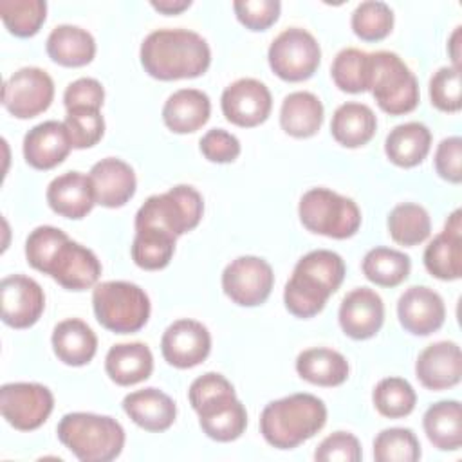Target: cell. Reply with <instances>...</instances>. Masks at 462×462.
I'll return each instance as SVG.
<instances>
[{
    "instance_id": "1",
    "label": "cell",
    "mask_w": 462,
    "mask_h": 462,
    "mask_svg": "<svg viewBox=\"0 0 462 462\" xmlns=\"http://www.w3.org/2000/svg\"><path fill=\"white\" fill-rule=\"evenodd\" d=\"M25 256L31 267L52 276L69 291L90 289L101 276L97 256L52 226H38L29 233Z\"/></svg>"
},
{
    "instance_id": "2",
    "label": "cell",
    "mask_w": 462,
    "mask_h": 462,
    "mask_svg": "<svg viewBox=\"0 0 462 462\" xmlns=\"http://www.w3.org/2000/svg\"><path fill=\"white\" fill-rule=\"evenodd\" d=\"M209 63L208 42L188 29H157L141 43V65L155 79L197 78L208 70Z\"/></svg>"
},
{
    "instance_id": "3",
    "label": "cell",
    "mask_w": 462,
    "mask_h": 462,
    "mask_svg": "<svg viewBox=\"0 0 462 462\" xmlns=\"http://www.w3.org/2000/svg\"><path fill=\"white\" fill-rule=\"evenodd\" d=\"M346 267L343 258L328 249H316L301 256L285 283L283 301L296 318H312L323 310L328 296L343 283Z\"/></svg>"
},
{
    "instance_id": "4",
    "label": "cell",
    "mask_w": 462,
    "mask_h": 462,
    "mask_svg": "<svg viewBox=\"0 0 462 462\" xmlns=\"http://www.w3.org/2000/svg\"><path fill=\"white\" fill-rule=\"evenodd\" d=\"M202 431L218 442L236 440L247 426V411L236 399L233 384L217 372L197 377L188 392Z\"/></svg>"
},
{
    "instance_id": "5",
    "label": "cell",
    "mask_w": 462,
    "mask_h": 462,
    "mask_svg": "<svg viewBox=\"0 0 462 462\" xmlns=\"http://www.w3.org/2000/svg\"><path fill=\"white\" fill-rule=\"evenodd\" d=\"M327 422V406L312 393H292L269 402L260 415L262 437L278 449H292Z\"/></svg>"
},
{
    "instance_id": "6",
    "label": "cell",
    "mask_w": 462,
    "mask_h": 462,
    "mask_svg": "<svg viewBox=\"0 0 462 462\" xmlns=\"http://www.w3.org/2000/svg\"><path fill=\"white\" fill-rule=\"evenodd\" d=\"M56 433L60 442L81 462L114 460L125 446L123 426L108 415L67 413L61 417Z\"/></svg>"
},
{
    "instance_id": "7",
    "label": "cell",
    "mask_w": 462,
    "mask_h": 462,
    "mask_svg": "<svg viewBox=\"0 0 462 462\" xmlns=\"http://www.w3.org/2000/svg\"><path fill=\"white\" fill-rule=\"evenodd\" d=\"M368 90L390 116L408 114L419 105L417 78L392 51L368 52Z\"/></svg>"
},
{
    "instance_id": "8",
    "label": "cell",
    "mask_w": 462,
    "mask_h": 462,
    "mask_svg": "<svg viewBox=\"0 0 462 462\" xmlns=\"http://www.w3.org/2000/svg\"><path fill=\"white\" fill-rule=\"evenodd\" d=\"M204 213L202 195L186 184L152 195L135 213V229H157L175 238L199 226Z\"/></svg>"
},
{
    "instance_id": "9",
    "label": "cell",
    "mask_w": 462,
    "mask_h": 462,
    "mask_svg": "<svg viewBox=\"0 0 462 462\" xmlns=\"http://www.w3.org/2000/svg\"><path fill=\"white\" fill-rule=\"evenodd\" d=\"M96 319L112 332L132 334L150 318V298L135 283L114 280L97 283L92 291Z\"/></svg>"
},
{
    "instance_id": "10",
    "label": "cell",
    "mask_w": 462,
    "mask_h": 462,
    "mask_svg": "<svg viewBox=\"0 0 462 462\" xmlns=\"http://www.w3.org/2000/svg\"><path fill=\"white\" fill-rule=\"evenodd\" d=\"M301 224L318 235L330 238H348L361 226V211L357 204L327 188H312L303 193L298 206Z\"/></svg>"
},
{
    "instance_id": "11",
    "label": "cell",
    "mask_w": 462,
    "mask_h": 462,
    "mask_svg": "<svg viewBox=\"0 0 462 462\" xmlns=\"http://www.w3.org/2000/svg\"><path fill=\"white\" fill-rule=\"evenodd\" d=\"M267 58L278 78L285 81H303L319 67L321 49L309 31L291 27L273 40Z\"/></svg>"
},
{
    "instance_id": "12",
    "label": "cell",
    "mask_w": 462,
    "mask_h": 462,
    "mask_svg": "<svg viewBox=\"0 0 462 462\" xmlns=\"http://www.w3.org/2000/svg\"><path fill=\"white\" fill-rule=\"evenodd\" d=\"M54 408L52 392L40 383H7L0 388L2 417L20 431L40 428Z\"/></svg>"
},
{
    "instance_id": "13",
    "label": "cell",
    "mask_w": 462,
    "mask_h": 462,
    "mask_svg": "<svg viewBox=\"0 0 462 462\" xmlns=\"http://www.w3.org/2000/svg\"><path fill=\"white\" fill-rule=\"evenodd\" d=\"M54 97L52 78L38 67L13 72L2 88V105L18 119H31L45 112Z\"/></svg>"
},
{
    "instance_id": "14",
    "label": "cell",
    "mask_w": 462,
    "mask_h": 462,
    "mask_svg": "<svg viewBox=\"0 0 462 462\" xmlns=\"http://www.w3.org/2000/svg\"><path fill=\"white\" fill-rule=\"evenodd\" d=\"M274 283L273 267L258 256H238L222 273L226 296L242 307L262 305Z\"/></svg>"
},
{
    "instance_id": "15",
    "label": "cell",
    "mask_w": 462,
    "mask_h": 462,
    "mask_svg": "<svg viewBox=\"0 0 462 462\" xmlns=\"http://www.w3.org/2000/svg\"><path fill=\"white\" fill-rule=\"evenodd\" d=\"M220 106L229 123L251 128L269 117L273 97L262 81L254 78H240L224 88Z\"/></svg>"
},
{
    "instance_id": "16",
    "label": "cell",
    "mask_w": 462,
    "mask_h": 462,
    "mask_svg": "<svg viewBox=\"0 0 462 462\" xmlns=\"http://www.w3.org/2000/svg\"><path fill=\"white\" fill-rule=\"evenodd\" d=\"M2 321L13 328L32 327L43 309L45 294L40 283L23 274H11L0 282Z\"/></svg>"
},
{
    "instance_id": "17",
    "label": "cell",
    "mask_w": 462,
    "mask_h": 462,
    "mask_svg": "<svg viewBox=\"0 0 462 462\" xmlns=\"http://www.w3.org/2000/svg\"><path fill=\"white\" fill-rule=\"evenodd\" d=\"M211 350L208 328L195 319H177L162 334L161 352L168 365L175 368H191L200 365Z\"/></svg>"
},
{
    "instance_id": "18",
    "label": "cell",
    "mask_w": 462,
    "mask_h": 462,
    "mask_svg": "<svg viewBox=\"0 0 462 462\" xmlns=\"http://www.w3.org/2000/svg\"><path fill=\"white\" fill-rule=\"evenodd\" d=\"M397 316L408 332L428 336L442 327L446 307L439 292L426 285H413L401 294L397 301Z\"/></svg>"
},
{
    "instance_id": "19",
    "label": "cell",
    "mask_w": 462,
    "mask_h": 462,
    "mask_svg": "<svg viewBox=\"0 0 462 462\" xmlns=\"http://www.w3.org/2000/svg\"><path fill=\"white\" fill-rule=\"evenodd\" d=\"M384 321V303L381 296L368 289L350 291L339 305V325L352 339H368L375 336Z\"/></svg>"
},
{
    "instance_id": "20",
    "label": "cell",
    "mask_w": 462,
    "mask_h": 462,
    "mask_svg": "<svg viewBox=\"0 0 462 462\" xmlns=\"http://www.w3.org/2000/svg\"><path fill=\"white\" fill-rule=\"evenodd\" d=\"M455 209L444 229L426 245L424 265L430 274L439 280H458L462 276V218Z\"/></svg>"
},
{
    "instance_id": "21",
    "label": "cell",
    "mask_w": 462,
    "mask_h": 462,
    "mask_svg": "<svg viewBox=\"0 0 462 462\" xmlns=\"http://www.w3.org/2000/svg\"><path fill=\"white\" fill-rule=\"evenodd\" d=\"M417 379L428 390H446L460 383L462 354L453 341H437L426 346L415 361Z\"/></svg>"
},
{
    "instance_id": "22",
    "label": "cell",
    "mask_w": 462,
    "mask_h": 462,
    "mask_svg": "<svg viewBox=\"0 0 462 462\" xmlns=\"http://www.w3.org/2000/svg\"><path fill=\"white\" fill-rule=\"evenodd\" d=\"M88 177L92 182L96 204L105 208H121L135 193V173L130 164L117 157L97 161L90 168Z\"/></svg>"
},
{
    "instance_id": "23",
    "label": "cell",
    "mask_w": 462,
    "mask_h": 462,
    "mask_svg": "<svg viewBox=\"0 0 462 462\" xmlns=\"http://www.w3.org/2000/svg\"><path fill=\"white\" fill-rule=\"evenodd\" d=\"M72 148L65 123L43 121L23 137V157L36 170H51L63 162Z\"/></svg>"
},
{
    "instance_id": "24",
    "label": "cell",
    "mask_w": 462,
    "mask_h": 462,
    "mask_svg": "<svg viewBox=\"0 0 462 462\" xmlns=\"http://www.w3.org/2000/svg\"><path fill=\"white\" fill-rule=\"evenodd\" d=\"M47 202L54 213L65 218L87 217L96 204L90 177L79 171L58 175L47 188Z\"/></svg>"
},
{
    "instance_id": "25",
    "label": "cell",
    "mask_w": 462,
    "mask_h": 462,
    "mask_svg": "<svg viewBox=\"0 0 462 462\" xmlns=\"http://www.w3.org/2000/svg\"><path fill=\"white\" fill-rule=\"evenodd\" d=\"M123 410L139 428L146 431L168 430L177 415L173 399L157 388H143L125 395Z\"/></svg>"
},
{
    "instance_id": "26",
    "label": "cell",
    "mask_w": 462,
    "mask_h": 462,
    "mask_svg": "<svg viewBox=\"0 0 462 462\" xmlns=\"http://www.w3.org/2000/svg\"><path fill=\"white\" fill-rule=\"evenodd\" d=\"M211 114V101L206 92L197 88H180L173 92L164 106V125L175 134H191L202 128Z\"/></svg>"
},
{
    "instance_id": "27",
    "label": "cell",
    "mask_w": 462,
    "mask_h": 462,
    "mask_svg": "<svg viewBox=\"0 0 462 462\" xmlns=\"http://www.w3.org/2000/svg\"><path fill=\"white\" fill-rule=\"evenodd\" d=\"M52 350L61 363L69 366H83L96 356L97 337L85 321L69 318L54 327Z\"/></svg>"
},
{
    "instance_id": "28",
    "label": "cell",
    "mask_w": 462,
    "mask_h": 462,
    "mask_svg": "<svg viewBox=\"0 0 462 462\" xmlns=\"http://www.w3.org/2000/svg\"><path fill=\"white\" fill-rule=\"evenodd\" d=\"M105 370L119 386L137 384L152 375L153 356L144 343H119L106 352Z\"/></svg>"
},
{
    "instance_id": "29",
    "label": "cell",
    "mask_w": 462,
    "mask_h": 462,
    "mask_svg": "<svg viewBox=\"0 0 462 462\" xmlns=\"http://www.w3.org/2000/svg\"><path fill=\"white\" fill-rule=\"evenodd\" d=\"M431 146V132L419 121L397 125L390 130L384 141V152L388 159L402 168L420 164Z\"/></svg>"
},
{
    "instance_id": "30",
    "label": "cell",
    "mask_w": 462,
    "mask_h": 462,
    "mask_svg": "<svg viewBox=\"0 0 462 462\" xmlns=\"http://www.w3.org/2000/svg\"><path fill=\"white\" fill-rule=\"evenodd\" d=\"M47 54L63 67H83L94 60L96 42L87 29L78 25H58L47 38Z\"/></svg>"
},
{
    "instance_id": "31",
    "label": "cell",
    "mask_w": 462,
    "mask_h": 462,
    "mask_svg": "<svg viewBox=\"0 0 462 462\" xmlns=\"http://www.w3.org/2000/svg\"><path fill=\"white\" fill-rule=\"evenodd\" d=\"M375 128L377 119L372 108L356 101L337 106L330 121L332 137L346 148H359L366 144L374 137Z\"/></svg>"
},
{
    "instance_id": "32",
    "label": "cell",
    "mask_w": 462,
    "mask_h": 462,
    "mask_svg": "<svg viewBox=\"0 0 462 462\" xmlns=\"http://www.w3.org/2000/svg\"><path fill=\"white\" fill-rule=\"evenodd\" d=\"M323 123V105L312 92L298 90L285 96L280 108V125L285 134L303 139L314 135Z\"/></svg>"
},
{
    "instance_id": "33",
    "label": "cell",
    "mask_w": 462,
    "mask_h": 462,
    "mask_svg": "<svg viewBox=\"0 0 462 462\" xmlns=\"http://www.w3.org/2000/svg\"><path fill=\"white\" fill-rule=\"evenodd\" d=\"M348 361L332 348H307L296 357V372L301 379L318 386H337L348 377Z\"/></svg>"
},
{
    "instance_id": "34",
    "label": "cell",
    "mask_w": 462,
    "mask_h": 462,
    "mask_svg": "<svg viewBox=\"0 0 462 462\" xmlns=\"http://www.w3.org/2000/svg\"><path fill=\"white\" fill-rule=\"evenodd\" d=\"M430 442L442 451H455L462 446V408L458 401H439L422 417Z\"/></svg>"
},
{
    "instance_id": "35",
    "label": "cell",
    "mask_w": 462,
    "mask_h": 462,
    "mask_svg": "<svg viewBox=\"0 0 462 462\" xmlns=\"http://www.w3.org/2000/svg\"><path fill=\"white\" fill-rule=\"evenodd\" d=\"M411 269L410 256L390 247H374L363 258L365 276L381 287H395L402 283Z\"/></svg>"
},
{
    "instance_id": "36",
    "label": "cell",
    "mask_w": 462,
    "mask_h": 462,
    "mask_svg": "<svg viewBox=\"0 0 462 462\" xmlns=\"http://www.w3.org/2000/svg\"><path fill=\"white\" fill-rule=\"evenodd\" d=\"M431 231L428 211L413 202L395 206L388 215V233L401 245L422 244Z\"/></svg>"
},
{
    "instance_id": "37",
    "label": "cell",
    "mask_w": 462,
    "mask_h": 462,
    "mask_svg": "<svg viewBox=\"0 0 462 462\" xmlns=\"http://www.w3.org/2000/svg\"><path fill=\"white\" fill-rule=\"evenodd\" d=\"M175 236L157 229H135L132 242V260L146 271L164 269L175 251Z\"/></svg>"
},
{
    "instance_id": "38",
    "label": "cell",
    "mask_w": 462,
    "mask_h": 462,
    "mask_svg": "<svg viewBox=\"0 0 462 462\" xmlns=\"http://www.w3.org/2000/svg\"><path fill=\"white\" fill-rule=\"evenodd\" d=\"M375 410L388 419H401L413 411L417 395L413 386L402 377L381 379L372 393Z\"/></svg>"
},
{
    "instance_id": "39",
    "label": "cell",
    "mask_w": 462,
    "mask_h": 462,
    "mask_svg": "<svg viewBox=\"0 0 462 462\" xmlns=\"http://www.w3.org/2000/svg\"><path fill=\"white\" fill-rule=\"evenodd\" d=\"M330 74L343 92L359 94L368 90V52L356 47L339 51L332 61Z\"/></svg>"
},
{
    "instance_id": "40",
    "label": "cell",
    "mask_w": 462,
    "mask_h": 462,
    "mask_svg": "<svg viewBox=\"0 0 462 462\" xmlns=\"http://www.w3.org/2000/svg\"><path fill=\"white\" fill-rule=\"evenodd\" d=\"M0 16L11 34L20 38L34 36L47 16L43 0H2Z\"/></svg>"
},
{
    "instance_id": "41",
    "label": "cell",
    "mask_w": 462,
    "mask_h": 462,
    "mask_svg": "<svg viewBox=\"0 0 462 462\" xmlns=\"http://www.w3.org/2000/svg\"><path fill=\"white\" fill-rule=\"evenodd\" d=\"M377 462H415L420 458V444L408 428L383 430L374 440Z\"/></svg>"
},
{
    "instance_id": "42",
    "label": "cell",
    "mask_w": 462,
    "mask_h": 462,
    "mask_svg": "<svg viewBox=\"0 0 462 462\" xmlns=\"http://www.w3.org/2000/svg\"><path fill=\"white\" fill-rule=\"evenodd\" d=\"M393 13L388 4L379 0L361 2L352 13V29L365 42H377L390 34Z\"/></svg>"
},
{
    "instance_id": "43",
    "label": "cell",
    "mask_w": 462,
    "mask_h": 462,
    "mask_svg": "<svg viewBox=\"0 0 462 462\" xmlns=\"http://www.w3.org/2000/svg\"><path fill=\"white\" fill-rule=\"evenodd\" d=\"M65 126L72 143V148L83 150L97 144L105 134V121L96 108H72L67 110Z\"/></svg>"
},
{
    "instance_id": "44",
    "label": "cell",
    "mask_w": 462,
    "mask_h": 462,
    "mask_svg": "<svg viewBox=\"0 0 462 462\" xmlns=\"http://www.w3.org/2000/svg\"><path fill=\"white\" fill-rule=\"evenodd\" d=\"M430 99L442 112H458L462 108L460 69L440 67L430 79Z\"/></svg>"
},
{
    "instance_id": "45",
    "label": "cell",
    "mask_w": 462,
    "mask_h": 462,
    "mask_svg": "<svg viewBox=\"0 0 462 462\" xmlns=\"http://www.w3.org/2000/svg\"><path fill=\"white\" fill-rule=\"evenodd\" d=\"M233 9L238 22L247 29L265 31L278 20L282 4L278 0H236Z\"/></svg>"
},
{
    "instance_id": "46",
    "label": "cell",
    "mask_w": 462,
    "mask_h": 462,
    "mask_svg": "<svg viewBox=\"0 0 462 462\" xmlns=\"http://www.w3.org/2000/svg\"><path fill=\"white\" fill-rule=\"evenodd\" d=\"M363 451L359 440L346 431H336L321 440L314 451V458L319 462L341 460V462H357L361 460Z\"/></svg>"
},
{
    "instance_id": "47",
    "label": "cell",
    "mask_w": 462,
    "mask_h": 462,
    "mask_svg": "<svg viewBox=\"0 0 462 462\" xmlns=\"http://www.w3.org/2000/svg\"><path fill=\"white\" fill-rule=\"evenodd\" d=\"M200 152L211 162H231L240 155V143L233 134L211 128L200 139Z\"/></svg>"
},
{
    "instance_id": "48",
    "label": "cell",
    "mask_w": 462,
    "mask_h": 462,
    "mask_svg": "<svg viewBox=\"0 0 462 462\" xmlns=\"http://www.w3.org/2000/svg\"><path fill=\"white\" fill-rule=\"evenodd\" d=\"M103 99H105V88L94 78H79L72 81L63 94V103L67 110H72V108L99 110L103 106Z\"/></svg>"
},
{
    "instance_id": "49",
    "label": "cell",
    "mask_w": 462,
    "mask_h": 462,
    "mask_svg": "<svg viewBox=\"0 0 462 462\" xmlns=\"http://www.w3.org/2000/svg\"><path fill=\"white\" fill-rule=\"evenodd\" d=\"M435 170L442 179L453 184L462 180V139L458 135L446 137L439 143L435 152Z\"/></svg>"
},
{
    "instance_id": "50",
    "label": "cell",
    "mask_w": 462,
    "mask_h": 462,
    "mask_svg": "<svg viewBox=\"0 0 462 462\" xmlns=\"http://www.w3.org/2000/svg\"><path fill=\"white\" fill-rule=\"evenodd\" d=\"M189 5H191L189 0H159V2L153 0L152 2V7L164 14H179L184 9H188Z\"/></svg>"
},
{
    "instance_id": "51",
    "label": "cell",
    "mask_w": 462,
    "mask_h": 462,
    "mask_svg": "<svg viewBox=\"0 0 462 462\" xmlns=\"http://www.w3.org/2000/svg\"><path fill=\"white\" fill-rule=\"evenodd\" d=\"M460 25L455 27L451 38H449V43H448V49H449V56L453 60V67L455 69H460Z\"/></svg>"
}]
</instances>
